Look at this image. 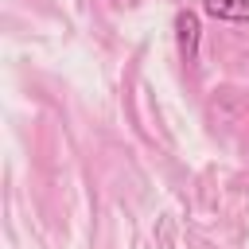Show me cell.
<instances>
[{
    "mask_svg": "<svg viewBox=\"0 0 249 249\" xmlns=\"http://www.w3.org/2000/svg\"><path fill=\"white\" fill-rule=\"evenodd\" d=\"M202 12L222 23H249V0H202Z\"/></svg>",
    "mask_w": 249,
    "mask_h": 249,
    "instance_id": "obj_1",
    "label": "cell"
},
{
    "mask_svg": "<svg viewBox=\"0 0 249 249\" xmlns=\"http://www.w3.org/2000/svg\"><path fill=\"white\" fill-rule=\"evenodd\" d=\"M175 31H179V51H183V58L191 62V58H195V47H198V19H195L191 12H179V16H175Z\"/></svg>",
    "mask_w": 249,
    "mask_h": 249,
    "instance_id": "obj_2",
    "label": "cell"
}]
</instances>
